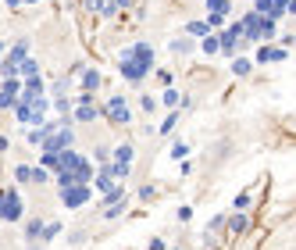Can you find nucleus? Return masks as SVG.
Segmentation results:
<instances>
[{"instance_id":"nucleus-24","label":"nucleus","mask_w":296,"mask_h":250,"mask_svg":"<svg viewBox=\"0 0 296 250\" xmlns=\"http://www.w3.org/2000/svg\"><path fill=\"white\" fill-rule=\"evenodd\" d=\"M18 90H22V82H18V79H4V90H0V93H7V97H18Z\"/></svg>"},{"instance_id":"nucleus-3","label":"nucleus","mask_w":296,"mask_h":250,"mask_svg":"<svg viewBox=\"0 0 296 250\" xmlns=\"http://www.w3.org/2000/svg\"><path fill=\"white\" fill-rule=\"evenodd\" d=\"M71 143H75V132H71V129H57V132H50V136L43 140V154H61V150H71Z\"/></svg>"},{"instance_id":"nucleus-7","label":"nucleus","mask_w":296,"mask_h":250,"mask_svg":"<svg viewBox=\"0 0 296 250\" xmlns=\"http://www.w3.org/2000/svg\"><path fill=\"white\" fill-rule=\"evenodd\" d=\"M125 54L132 57V61H139L143 68H150V71H154V47H150V43H136V47H129Z\"/></svg>"},{"instance_id":"nucleus-16","label":"nucleus","mask_w":296,"mask_h":250,"mask_svg":"<svg viewBox=\"0 0 296 250\" xmlns=\"http://www.w3.org/2000/svg\"><path fill=\"white\" fill-rule=\"evenodd\" d=\"M207 7H211V14H221V18H225L232 11V0H207Z\"/></svg>"},{"instance_id":"nucleus-43","label":"nucleus","mask_w":296,"mask_h":250,"mask_svg":"<svg viewBox=\"0 0 296 250\" xmlns=\"http://www.w3.org/2000/svg\"><path fill=\"white\" fill-rule=\"evenodd\" d=\"M150 250H164V243H161V240H150Z\"/></svg>"},{"instance_id":"nucleus-21","label":"nucleus","mask_w":296,"mask_h":250,"mask_svg":"<svg viewBox=\"0 0 296 250\" xmlns=\"http://www.w3.org/2000/svg\"><path fill=\"white\" fill-rule=\"evenodd\" d=\"M68 186H79L75 172H57V189H68Z\"/></svg>"},{"instance_id":"nucleus-23","label":"nucleus","mask_w":296,"mask_h":250,"mask_svg":"<svg viewBox=\"0 0 296 250\" xmlns=\"http://www.w3.org/2000/svg\"><path fill=\"white\" fill-rule=\"evenodd\" d=\"M250 68H254V65H250L246 57H239V61H232V71H235V75H250Z\"/></svg>"},{"instance_id":"nucleus-42","label":"nucleus","mask_w":296,"mask_h":250,"mask_svg":"<svg viewBox=\"0 0 296 250\" xmlns=\"http://www.w3.org/2000/svg\"><path fill=\"white\" fill-rule=\"evenodd\" d=\"M7 146H11V140H7V136H0V154H4Z\"/></svg>"},{"instance_id":"nucleus-12","label":"nucleus","mask_w":296,"mask_h":250,"mask_svg":"<svg viewBox=\"0 0 296 250\" xmlns=\"http://www.w3.org/2000/svg\"><path fill=\"white\" fill-rule=\"evenodd\" d=\"M75 172V182H90L93 179V165H90V157H79V165L71 168Z\"/></svg>"},{"instance_id":"nucleus-2","label":"nucleus","mask_w":296,"mask_h":250,"mask_svg":"<svg viewBox=\"0 0 296 250\" xmlns=\"http://www.w3.org/2000/svg\"><path fill=\"white\" fill-rule=\"evenodd\" d=\"M0 218H4V222H18V218H22V197H18V189H4V193H0Z\"/></svg>"},{"instance_id":"nucleus-4","label":"nucleus","mask_w":296,"mask_h":250,"mask_svg":"<svg viewBox=\"0 0 296 250\" xmlns=\"http://www.w3.org/2000/svg\"><path fill=\"white\" fill-rule=\"evenodd\" d=\"M118 71H122V75L129 79V82H139V79H146V75H150V68H143L139 61H132V57L122 50V54H118Z\"/></svg>"},{"instance_id":"nucleus-34","label":"nucleus","mask_w":296,"mask_h":250,"mask_svg":"<svg viewBox=\"0 0 296 250\" xmlns=\"http://www.w3.org/2000/svg\"><path fill=\"white\" fill-rule=\"evenodd\" d=\"M139 107H143L146 114H154V111H157V100H154V97H143V100H139Z\"/></svg>"},{"instance_id":"nucleus-13","label":"nucleus","mask_w":296,"mask_h":250,"mask_svg":"<svg viewBox=\"0 0 296 250\" xmlns=\"http://www.w3.org/2000/svg\"><path fill=\"white\" fill-rule=\"evenodd\" d=\"M97 114H100V111H97L93 104H79L75 111H71V118H79V122H93Z\"/></svg>"},{"instance_id":"nucleus-20","label":"nucleus","mask_w":296,"mask_h":250,"mask_svg":"<svg viewBox=\"0 0 296 250\" xmlns=\"http://www.w3.org/2000/svg\"><path fill=\"white\" fill-rule=\"evenodd\" d=\"M186 33H189V39H193V36H211V29H207L203 22H189V25H186Z\"/></svg>"},{"instance_id":"nucleus-36","label":"nucleus","mask_w":296,"mask_h":250,"mask_svg":"<svg viewBox=\"0 0 296 250\" xmlns=\"http://www.w3.org/2000/svg\"><path fill=\"white\" fill-rule=\"evenodd\" d=\"M29 172H33L29 165H18V168H14V179H18V182H29Z\"/></svg>"},{"instance_id":"nucleus-18","label":"nucleus","mask_w":296,"mask_h":250,"mask_svg":"<svg viewBox=\"0 0 296 250\" xmlns=\"http://www.w3.org/2000/svg\"><path fill=\"white\" fill-rule=\"evenodd\" d=\"M18 71H22V75H25V79H33V75H39V65L33 61V57H25V61L18 65Z\"/></svg>"},{"instance_id":"nucleus-6","label":"nucleus","mask_w":296,"mask_h":250,"mask_svg":"<svg viewBox=\"0 0 296 250\" xmlns=\"http://www.w3.org/2000/svg\"><path fill=\"white\" fill-rule=\"evenodd\" d=\"M86 200H90V182H79V186L61 189V204H65V208H82Z\"/></svg>"},{"instance_id":"nucleus-14","label":"nucleus","mask_w":296,"mask_h":250,"mask_svg":"<svg viewBox=\"0 0 296 250\" xmlns=\"http://www.w3.org/2000/svg\"><path fill=\"white\" fill-rule=\"evenodd\" d=\"M114 165H132V146L129 143L114 146Z\"/></svg>"},{"instance_id":"nucleus-8","label":"nucleus","mask_w":296,"mask_h":250,"mask_svg":"<svg viewBox=\"0 0 296 250\" xmlns=\"http://www.w3.org/2000/svg\"><path fill=\"white\" fill-rule=\"evenodd\" d=\"M79 86H82V93H93V90H100V86H103V79H100V71H97V68H86Z\"/></svg>"},{"instance_id":"nucleus-46","label":"nucleus","mask_w":296,"mask_h":250,"mask_svg":"<svg viewBox=\"0 0 296 250\" xmlns=\"http://www.w3.org/2000/svg\"><path fill=\"white\" fill-rule=\"evenodd\" d=\"M171 250H179V247H171Z\"/></svg>"},{"instance_id":"nucleus-25","label":"nucleus","mask_w":296,"mask_h":250,"mask_svg":"<svg viewBox=\"0 0 296 250\" xmlns=\"http://www.w3.org/2000/svg\"><path fill=\"white\" fill-rule=\"evenodd\" d=\"M246 225H250V222H246V214H232V222H229V229H232V232H243Z\"/></svg>"},{"instance_id":"nucleus-45","label":"nucleus","mask_w":296,"mask_h":250,"mask_svg":"<svg viewBox=\"0 0 296 250\" xmlns=\"http://www.w3.org/2000/svg\"><path fill=\"white\" fill-rule=\"evenodd\" d=\"M18 4H36V0H18Z\"/></svg>"},{"instance_id":"nucleus-5","label":"nucleus","mask_w":296,"mask_h":250,"mask_svg":"<svg viewBox=\"0 0 296 250\" xmlns=\"http://www.w3.org/2000/svg\"><path fill=\"white\" fill-rule=\"evenodd\" d=\"M103 114H107L114 125H129V122H132V111H129V104H125V97H111L107 107H103Z\"/></svg>"},{"instance_id":"nucleus-31","label":"nucleus","mask_w":296,"mask_h":250,"mask_svg":"<svg viewBox=\"0 0 296 250\" xmlns=\"http://www.w3.org/2000/svg\"><path fill=\"white\" fill-rule=\"evenodd\" d=\"M125 204H129L125 197H122V200H118V204H111V208H107V218H118V214H122V211H125Z\"/></svg>"},{"instance_id":"nucleus-11","label":"nucleus","mask_w":296,"mask_h":250,"mask_svg":"<svg viewBox=\"0 0 296 250\" xmlns=\"http://www.w3.org/2000/svg\"><path fill=\"white\" fill-rule=\"evenodd\" d=\"M75 165H79V154L75 150H61V154H57V172H71Z\"/></svg>"},{"instance_id":"nucleus-10","label":"nucleus","mask_w":296,"mask_h":250,"mask_svg":"<svg viewBox=\"0 0 296 250\" xmlns=\"http://www.w3.org/2000/svg\"><path fill=\"white\" fill-rule=\"evenodd\" d=\"M289 57V50H282V47H261L257 50V61H286Z\"/></svg>"},{"instance_id":"nucleus-32","label":"nucleus","mask_w":296,"mask_h":250,"mask_svg":"<svg viewBox=\"0 0 296 250\" xmlns=\"http://www.w3.org/2000/svg\"><path fill=\"white\" fill-rule=\"evenodd\" d=\"M29 182H47V172H43V168H33V172H29Z\"/></svg>"},{"instance_id":"nucleus-17","label":"nucleus","mask_w":296,"mask_h":250,"mask_svg":"<svg viewBox=\"0 0 296 250\" xmlns=\"http://www.w3.org/2000/svg\"><path fill=\"white\" fill-rule=\"evenodd\" d=\"M171 54H193V39H189V36L171 39Z\"/></svg>"},{"instance_id":"nucleus-19","label":"nucleus","mask_w":296,"mask_h":250,"mask_svg":"<svg viewBox=\"0 0 296 250\" xmlns=\"http://www.w3.org/2000/svg\"><path fill=\"white\" fill-rule=\"evenodd\" d=\"M57 232H61V222H47V225H43V236H39V243H50V240L57 236Z\"/></svg>"},{"instance_id":"nucleus-29","label":"nucleus","mask_w":296,"mask_h":250,"mask_svg":"<svg viewBox=\"0 0 296 250\" xmlns=\"http://www.w3.org/2000/svg\"><path fill=\"white\" fill-rule=\"evenodd\" d=\"M203 54H218V36H203Z\"/></svg>"},{"instance_id":"nucleus-37","label":"nucleus","mask_w":296,"mask_h":250,"mask_svg":"<svg viewBox=\"0 0 296 250\" xmlns=\"http://www.w3.org/2000/svg\"><path fill=\"white\" fill-rule=\"evenodd\" d=\"M14 100H18V97H7V93H0V111H11V107H14Z\"/></svg>"},{"instance_id":"nucleus-33","label":"nucleus","mask_w":296,"mask_h":250,"mask_svg":"<svg viewBox=\"0 0 296 250\" xmlns=\"http://www.w3.org/2000/svg\"><path fill=\"white\" fill-rule=\"evenodd\" d=\"M225 33H229L232 39H243V22H232V25L225 29Z\"/></svg>"},{"instance_id":"nucleus-26","label":"nucleus","mask_w":296,"mask_h":250,"mask_svg":"<svg viewBox=\"0 0 296 250\" xmlns=\"http://www.w3.org/2000/svg\"><path fill=\"white\" fill-rule=\"evenodd\" d=\"M164 104H168V107H179V104H182V97H179V93H175V90H171V86H168V90H164Z\"/></svg>"},{"instance_id":"nucleus-1","label":"nucleus","mask_w":296,"mask_h":250,"mask_svg":"<svg viewBox=\"0 0 296 250\" xmlns=\"http://www.w3.org/2000/svg\"><path fill=\"white\" fill-rule=\"evenodd\" d=\"M14 118H18L22 125H43L47 122V97H36V100H29V104H22V100H14Z\"/></svg>"},{"instance_id":"nucleus-35","label":"nucleus","mask_w":296,"mask_h":250,"mask_svg":"<svg viewBox=\"0 0 296 250\" xmlns=\"http://www.w3.org/2000/svg\"><path fill=\"white\" fill-rule=\"evenodd\" d=\"M186 154H189V146H186V143H175V146H171V157H179V161H186Z\"/></svg>"},{"instance_id":"nucleus-41","label":"nucleus","mask_w":296,"mask_h":250,"mask_svg":"<svg viewBox=\"0 0 296 250\" xmlns=\"http://www.w3.org/2000/svg\"><path fill=\"white\" fill-rule=\"evenodd\" d=\"M86 7L90 11H103V0H86Z\"/></svg>"},{"instance_id":"nucleus-40","label":"nucleus","mask_w":296,"mask_h":250,"mask_svg":"<svg viewBox=\"0 0 296 250\" xmlns=\"http://www.w3.org/2000/svg\"><path fill=\"white\" fill-rule=\"evenodd\" d=\"M235 208H250V193H239V197H235Z\"/></svg>"},{"instance_id":"nucleus-9","label":"nucleus","mask_w":296,"mask_h":250,"mask_svg":"<svg viewBox=\"0 0 296 250\" xmlns=\"http://www.w3.org/2000/svg\"><path fill=\"white\" fill-rule=\"evenodd\" d=\"M25 57H29V39H18V43H14V47L7 50L4 61H7V65H22Z\"/></svg>"},{"instance_id":"nucleus-30","label":"nucleus","mask_w":296,"mask_h":250,"mask_svg":"<svg viewBox=\"0 0 296 250\" xmlns=\"http://www.w3.org/2000/svg\"><path fill=\"white\" fill-rule=\"evenodd\" d=\"M68 86H71L68 79H57L54 82V97H68Z\"/></svg>"},{"instance_id":"nucleus-38","label":"nucleus","mask_w":296,"mask_h":250,"mask_svg":"<svg viewBox=\"0 0 296 250\" xmlns=\"http://www.w3.org/2000/svg\"><path fill=\"white\" fill-rule=\"evenodd\" d=\"M154 193H157V189H154V186H150V182H143V186H139V197H143V200H150V197H154Z\"/></svg>"},{"instance_id":"nucleus-27","label":"nucleus","mask_w":296,"mask_h":250,"mask_svg":"<svg viewBox=\"0 0 296 250\" xmlns=\"http://www.w3.org/2000/svg\"><path fill=\"white\" fill-rule=\"evenodd\" d=\"M175 122H179V111H171V114H168V118H164V122H161V132H164V136H168V132L175 129Z\"/></svg>"},{"instance_id":"nucleus-22","label":"nucleus","mask_w":296,"mask_h":250,"mask_svg":"<svg viewBox=\"0 0 296 250\" xmlns=\"http://www.w3.org/2000/svg\"><path fill=\"white\" fill-rule=\"evenodd\" d=\"M122 197H125V189H122V186H114L111 193H103V204H107V208H111V204H118Z\"/></svg>"},{"instance_id":"nucleus-28","label":"nucleus","mask_w":296,"mask_h":250,"mask_svg":"<svg viewBox=\"0 0 296 250\" xmlns=\"http://www.w3.org/2000/svg\"><path fill=\"white\" fill-rule=\"evenodd\" d=\"M54 111H61V114H71V100H68V97H57V100H54Z\"/></svg>"},{"instance_id":"nucleus-39","label":"nucleus","mask_w":296,"mask_h":250,"mask_svg":"<svg viewBox=\"0 0 296 250\" xmlns=\"http://www.w3.org/2000/svg\"><path fill=\"white\" fill-rule=\"evenodd\" d=\"M43 168H54L57 172V154H43Z\"/></svg>"},{"instance_id":"nucleus-44","label":"nucleus","mask_w":296,"mask_h":250,"mask_svg":"<svg viewBox=\"0 0 296 250\" xmlns=\"http://www.w3.org/2000/svg\"><path fill=\"white\" fill-rule=\"evenodd\" d=\"M0 61H4V43H0Z\"/></svg>"},{"instance_id":"nucleus-15","label":"nucleus","mask_w":296,"mask_h":250,"mask_svg":"<svg viewBox=\"0 0 296 250\" xmlns=\"http://www.w3.org/2000/svg\"><path fill=\"white\" fill-rule=\"evenodd\" d=\"M43 225H47V222H39V218H33V222L25 225V240H29V243H33V240H39V236H43Z\"/></svg>"}]
</instances>
